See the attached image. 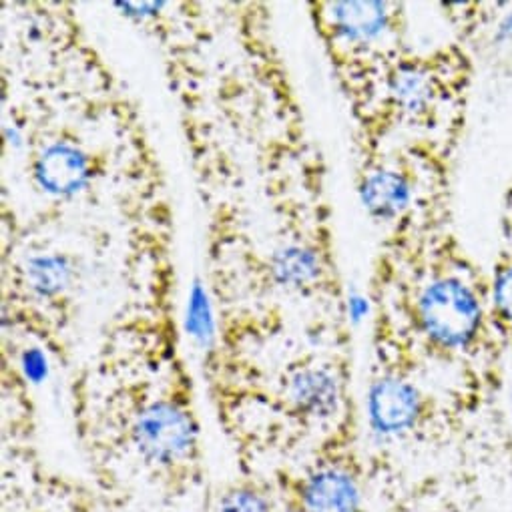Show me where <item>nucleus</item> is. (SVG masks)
<instances>
[{"instance_id":"6e6552de","label":"nucleus","mask_w":512,"mask_h":512,"mask_svg":"<svg viewBox=\"0 0 512 512\" xmlns=\"http://www.w3.org/2000/svg\"><path fill=\"white\" fill-rule=\"evenodd\" d=\"M219 512H270L266 498L255 494L253 490L241 488L229 492L219 506Z\"/></svg>"},{"instance_id":"423d86ee","label":"nucleus","mask_w":512,"mask_h":512,"mask_svg":"<svg viewBox=\"0 0 512 512\" xmlns=\"http://www.w3.org/2000/svg\"><path fill=\"white\" fill-rule=\"evenodd\" d=\"M304 504L308 512H360L362 496L348 470L324 466L306 480Z\"/></svg>"},{"instance_id":"39448f33","label":"nucleus","mask_w":512,"mask_h":512,"mask_svg":"<svg viewBox=\"0 0 512 512\" xmlns=\"http://www.w3.org/2000/svg\"><path fill=\"white\" fill-rule=\"evenodd\" d=\"M422 406L418 388L400 372H386L370 384L368 416L372 428L382 436H398L412 430Z\"/></svg>"},{"instance_id":"0eeeda50","label":"nucleus","mask_w":512,"mask_h":512,"mask_svg":"<svg viewBox=\"0 0 512 512\" xmlns=\"http://www.w3.org/2000/svg\"><path fill=\"white\" fill-rule=\"evenodd\" d=\"M492 302L496 314L504 322L512 324V264H506L496 272L492 286Z\"/></svg>"},{"instance_id":"7ed1b4c3","label":"nucleus","mask_w":512,"mask_h":512,"mask_svg":"<svg viewBox=\"0 0 512 512\" xmlns=\"http://www.w3.org/2000/svg\"><path fill=\"white\" fill-rule=\"evenodd\" d=\"M358 195L378 223H400L414 207L420 185L412 155L372 153L358 157Z\"/></svg>"},{"instance_id":"20e7f679","label":"nucleus","mask_w":512,"mask_h":512,"mask_svg":"<svg viewBox=\"0 0 512 512\" xmlns=\"http://www.w3.org/2000/svg\"><path fill=\"white\" fill-rule=\"evenodd\" d=\"M344 396L346 378L336 358L312 352L292 362L284 374V398L304 420H332L342 410Z\"/></svg>"},{"instance_id":"f257e3e1","label":"nucleus","mask_w":512,"mask_h":512,"mask_svg":"<svg viewBox=\"0 0 512 512\" xmlns=\"http://www.w3.org/2000/svg\"><path fill=\"white\" fill-rule=\"evenodd\" d=\"M308 9L356 121L374 103L388 69L404 55V7L398 3L314 0Z\"/></svg>"},{"instance_id":"f03ea898","label":"nucleus","mask_w":512,"mask_h":512,"mask_svg":"<svg viewBox=\"0 0 512 512\" xmlns=\"http://www.w3.org/2000/svg\"><path fill=\"white\" fill-rule=\"evenodd\" d=\"M131 442L151 464L169 466L185 460L197 446V424L185 404L175 398L143 402L131 420Z\"/></svg>"}]
</instances>
